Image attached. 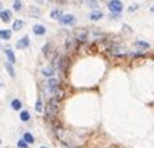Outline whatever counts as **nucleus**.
<instances>
[{"label":"nucleus","mask_w":154,"mask_h":148,"mask_svg":"<svg viewBox=\"0 0 154 148\" xmlns=\"http://www.w3.org/2000/svg\"><path fill=\"white\" fill-rule=\"evenodd\" d=\"M59 111V101L56 98H51L46 107V120H53Z\"/></svg>","instance_id":"obj_1"},{"label":"nucleus","mask_w":154,"mask_h":148,"mask_svg":"<svg viewBox=\"0 0 154 148\" xmlns=\"http://www.w3.org/2000/svg\"><path fill=\"white\" fill-rule=\"evenodd\" d=\"M57 67H59V70H60L61 73L66 74L68 71V67H70V59L66 57V56H64V57H60V59H59V66Z\"/></svg>","instance_id":"obj_2"},{"label":"nucleus","mask_w":154,"mask_h":148,"mask_svg":"<svg viewBox=\"0 0 154 148\" xmlns=\"http://www.w3.org/2000/svg\"><path fill=\"white\" fill-rule=\"evenodd\" d=\"M108 9H110V12H113V13H120V12L123 10V3H121L120 0H110Z\"/></svg>","instance_id":"obj_3"},{"label":"nucleus","mask_w":154,"mask_h":148,"mask_svg":"<svg viewBox=\"0 0 154 148\" xmlns=\"http://www.w3.org/2000/svg\"><path fill=\"white\" fill-rule=\"evenodd\" d=\"M74 39L77 41H81V43L87 41V30L86 29H76L74 30Z\"/></svg>","instance_id":"obj_4"},{"label":"nucleus","mask_w":154,"mask_h":148,"mask_svg":"<svg viewBox=\"0 0 154 148\" xmlns=\"http://www.w3.org/2000/svg\"><path fill=\"white\" fill-rule=\"evenodd\" d=\"M43 54H44L47 59L53 60V56H54V47H53L51 43H47V44L43 47Z\"/></svg>","instance_id":"obj_5"},{"label":"nucleus","mask_w":154,"mask_h":148,"mask_svg":"<svg viewBox=\"0 0 154 148\" xmlns=\"http://www.w3.org/2000/svg\"><path fill=\"white\" fill-rule=\"evenodd\" d=\"M66 49L68 51H76L77 50V40L76 39H73V37H68L67 40H66Z\"/></svg>","instance_id":"obj_6"},{"label":"nucleus","mask_w":154,"mask_h":148,"mask_svg":"<svg viewBox=\"0 0 154 148\" xmlns=\"http://www.w3.org/2000/svg\"><path fill=\"white\" fill-rule=\"evenodd\" d=\"M46 87H47V90L50 91V93H54L57 88H59V81L56 80V78H50L47 84H46Z\"/></svg>","instance_id":"obj_7"},{"label":"nucleus","mask_w":154,"mask_h":148,"mask_svg":"<svg viewBox=\"0 0 154 148\" xmlns=\"http://www.w3.org/2000/svg\"><path fill=\"white\" fill-rule=\"evenodd\" d=\"M76 21V17L73 14H64V16L60 17V23L61 24H73Z\"/></svg>","instance_id":"obj_8"},{"label":"nucleus","mask_w":154,"mask_h":148,"mask_svg":"<svg viewBox=\"0 0 154 148\" xmlns=\"http://www.w3.org/2000/svg\"><path fill=\"white\" fill-rule=\"evenodd\" d=\"M29 44H30V39L27 36H24L17 41V49H26V47H29Z\"/></svg>","instance_id":"obj_9"},{"label":"nucleus","mask_w":154,"mask_h":148,"mask_svg":"<svg viewBox=\"0 0 154 148\" xmlns=\"http://www.w3.org/2000/svg\"><path fill=\"white\" fill-rule=\"evenodd\" d=\"M0 19H1V21L9 23L10 19H12V12H10V10H1V12H0Z\"/></svg>","instance_id":"obj_10"},{"label":"nucleus","mask_w":154,"mask_h":148,"mask_svg":"<svg viewBox=\"0 0 154 148\" xmlns=\"http://www.w3.org/2000/svg\"><path fill=\"white\" fill-rule=\"evenodd\" d=\"M33 32L37 36H43V34L46 33V27L43 24H36V26H33Z\"/></svg>","instance_id":"obj_11"},{"label":"nucleus","mask_w":154,"mask_h":148,"mask_svg":"<svg viewBox=\"0 0 154 148\" xmlns=\"http://www.w3.org/2000/svg\"><path fill=\"white\" fill-rule=\"evenodd\" d=\"M6 56H7V59H9V63H10V64H15V63H16L15 53H13L10 49H6Z\"/></svg>","instance_id":"obj_12"},{"label":"nucleus","mask_w":154,"mask_h":148,"mask_svg":"<svg viewBox=\"0 0 154 148\" xmlns=\"http://www.w3.org/2000/svg\"><path fill=\"white\" fill-rule=\"evenodd\" d=\"M10 37H12V32H10V30H0V39L9 40Z\"/></svg>","instance_id":"obj_13"},{"label":"nucleus","mask_w":154,"mask_h":148,"mask_svg":"<svg viewBox=\"0 0 154 148\" xmlns=\"http://www.w3.org/2000/svg\"><path fill=\"white\" fill-rule=\"evenodd\" d=\"M46 77H51L53 74H54V67L50 66V67H47V68H43V71H41Z\"/></svg>","instance_id":"obj_14"},{"label":"nucleus","mask_w":154,"mask_h":148,"mask_svg":"<svg viewBox=\"0 0 154 148\" xmlns=\"http://www.w3.org/2000/svg\"><path fill=\"white\" fill-rule=\"evenodd\" d=\"M51 19H56V20H60V17L63 16V13H61V10H59V9H56V10H53L50 13Z\"/></svg>","instance_id":"obj_15"},{"label":"nucleus","mask_w":154,"mask_h":148,"mask_svg":"<svg viewBox=\"0 0 154 148\" xmlns=\"http://www.w3.org/2000/svg\"><path fill=\"white\" fill-rule=\"evenodd\" d=\"M134 46L138 47V49H143V50H144V49H150V44H148V43H146V41H140V40L134 43Z\"/></svg>","instance_id":"obj_16"},{"label":"nucleus","mask_w":154,"mask_h":148,"mask_svg":"<svg viewBox=\"0 0 154 148\" xmlns=\"http://www.w3.org/2000/svg\"><path fill=\"white\" fill-rule=\"evenodd\" d=\"M23 140H24L27 144H33L34 142V138H33V135H32L30 132H26V134L23 135Z\"/></svg>","instance_id":"obj_17"},{"label":"nucleus","mask_w":154,"mask_h":148,"mask_svg":"<svg viewBox=\"0 0 154 148\" xmlns=\"http://www.w3.org/2000/svg\"><path fill=\"white\" fill-rule=\"evenodd\" d=\"M20 120L24 121V123L29 121V120H30V113H29V111H21V113H20Z\"/></svg>","instance_id":"obj_18"},{"label":"nucleus","mask_w":154,"mask_h":148,"mask_svg":"<svg viewBox=\"0 0 154 148\" xmlns=\"http://www.w3.org/2000/svg\"><path fill=\"white\" fill-rule=\"evenodd\" d=\"M12 108H13V110H20V108H21V101H20V100H13V101H12Z\"/></svg>","instance_id":"obj_19"},{"label":"nucleus","mask_w":154,"mask_h":148,"mask_svg":"<svg viewBox=\"0 0 154 148\" xmlns=\"http://www.w3.org/2000/svg\"><path fill=\"white\" fill-rule=\"evenodd\" d=\"M102 17H103L102 12H93V13L90 14V19H91V20H100Z\"/></svg>","instance_id":"obj_20"},{"label":"nucleus","mask_w":154,"mask_h":148,"mask_svg":"<svg viewBox=\"0 0 154 148\" xmlns=\"http://www.w3.org/2000/svg\"><path fill=\"white\" fill-rule=\"evenodd\" d=\"M23 26H24V23H23L21 20H16V21L13 23V30H20Z\"/></svg>","instance_id":"obj_21"},{"label":"nucleus","mask_w":154,"mask_h":148,"mask_svg":"<svg viewBox=\"0 0 154 148\" xmlns=\"http://www.w3.org/2000/svg\"><path fill=\"white\" fill-rule=\"evenodd\" d=\"M4 67H6V70L9 71V74H10L12 77H15V68H13V66H12L10 63H6V64H4Z\"/></svg>","instance_id":"obj_22"},{"label":"nucleus","mask_w":154,"mask_h":148,"mask_svg":"<svg viewBox=\"0 0 154 148\" xmlns=\"http://www.w3.org/2000/svg\"><path fill=\"white\" fill-rule=\"evenodd\" d=\"M36 111H37V113H41V111H43V103H41V98H39L36 101Z\"/></svg>","instance_id":"obj_23"},{"label":"nucleus","mask_w":154,"mask_h":148,"mask_svg":"<svg viewBox=\"0 0 154 148\" xmlns=\"http://www.w3.org/2000/svg\"><path fill=\"white\" fill-rule=\"evenodd\" d=\"M13 9L19 12V10H21V0H15V3H13Z\"/></svg>","instance_id":"obj_24"},{"label":"nucleus","mask_w":154,"mask_h":148,"mask_svg":"<svg viewBox=\"0 0 154 148\" xmlns=\"http://www.w3.org/2000/svg\"><path fill=\"white\" fill-rule=\"evenodd\" d=\"M27 145H29V144H27L24 140H20V141L17 142V148H27Z\"/></svg>","instance_id":"obj_25"},{"label":"nucleus","mask_w":154,"mask_h":148,"mask_svg":"<svg viewBox=\"0 0 154 148\" xmlns=\"http://www.w3.org/2000/svg\"><path fill=\"white\" fill-rule=\"evenodd\" d=\"M86 1L90 4L88 7H91V9H97V1H96V0H86Z\"/></svg>","instance_id":"obj_26"},{"label":"nucleus","mask_w":154,"mask_h":148,"mask_svg":"<svg viewBox=\"0 0 154 148\" xmlns=\"http://www.w3.org/2000/svg\"><path fill=\"white\" fill-rule=\"evenodd\" d=\"M138 9V4H133L130 9H128V12H134V10H137Z\"/></svg>","instance_id":"obj_27"},{"label":"nucleus","mask_w":154,"mask_h":148,"mask_svg":"<svg viewBox=\"0 0 154 148\" xmlns=\"http://www.w3.org/2000/svg\"><path fill=\"white\" fill-rule=\"evenodd\" d=\"M0 12H1V4H0Z\"/></svg>","instance_id":"obj_28"},{"label":"nucleus","mask_w":154,"mask_h":148,"mask_svg":"<svg viewBox=\"0 0 154 148\" xmlns=\"http://www.w3.org/2000/svg\"><path fill=\"white\" fill-rule=\"evenodd\" d=\"M0 145H1V140H0Z\"/></svg>","instance_id":"obj_29"},{"label":"nucleus","mask_w":154,"mask_h":148,"mask_svg":"<svg viewBox=\"0 0 154 148\" xmlns=\"http://www.w3.org/2000/svg\"><path fill=\"white\" fill-rule=\"evenodd\" d=\"M40 148H46V147H40Z\"/></svg>","instance_id":"obj_30"},{"label":"nucleus","mask_w":154,"mask_h":148,"mask_svg":"<svg viewBox=\"0 0 154 148\" xmlns=\"http://www.w3.org/2000/svg\"><path fill=\"white\" fill-rule=\"evenodd\" d=\"M0 87H1V83H0Z\"/></svg>","instance_id":"obj_31"}]
</instances>
